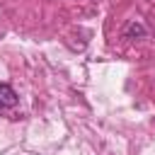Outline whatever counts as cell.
<instances>
[{
  "label": "cell",
  "instance_id": "6da1fadb",
  "mask_svg": "<svg viewBox=\"0 0 155 155\" xmlns=\"http://www.w3.org/2000/svg\"><path fill=\"white\" fill-rule=\"evenodd\" d=\"M15 104H17V92H15L7 82H0V111L12 109Z\"/></svg>",
  "mask_w": 155,
  "mask_h": 155
}]
</instances>
